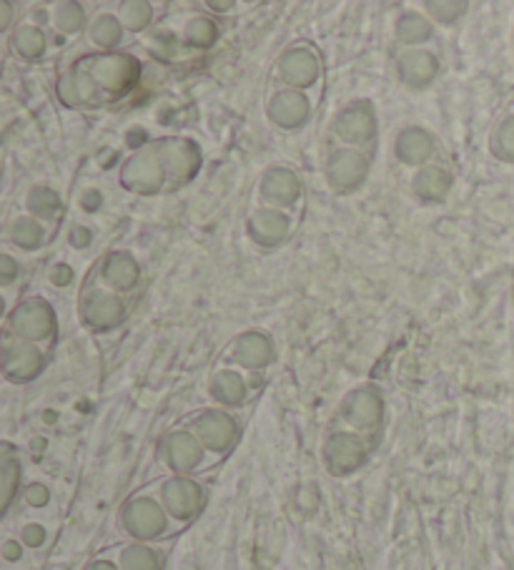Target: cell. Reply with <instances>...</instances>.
I'll return each mask as SVG.
<instances>
[{
	"instance_id": "4",
	"label": "cell",
	"mask_w": 514,
	"mask_h": 570,
	"mask_svg": "<svg viewBox=\"0 0 514 570\" xmlns=\"http://www.w3.org/2000/svg\"><path fill=\"white\" fill-rule=\"evenodd\" d=\"M123 525L131 535L146 540L161 533L166 528V518H164V510L158 508L154 500L141 498V500H134V503L126 508Z\"/></svg>"
},
{
	"instance_id": "26",
	"label": "cell",
	"mask_w": 514,
	"mask_h": 570,
	"mask_svg": "<svg viewBox=\"0 0 514 570\" xmlns=\"http://www.w3.org/2000/svg\"><path fill=\"white\" fill-rule=\"evenodd\" d=\"M18 475H21V468L11 455V450L6 448L3 452V468H0V478H3V508L11 505V500L16 495V483H18Z\"/></svg>"
},
{
	"instance_id": "15",
	"label": "cell",
	"mask_w": 514,
	"mask_h": 570,
	"mask_svg": "<svg viewBox=\"0 0 514 570\" xmlns=\"http://www.w3.org/2000/svg\"><path fill=\"white\" fill-rule=\"evenodd\" d=\"M347 417L357 428H374L382 417V402L372 392H357L347 405Z\"/></svg>"
},
{
	"instance_id": "32",
	"label": "cell",
	"mask_w": 514,
	"mask_h": 570,
	"mask_svg": "<svg viewBox=\"0 0 514 570\" xmlns=\"http://www.w3.org/2000/svg\"><path fill=\"white\" fill-rule=\"evenodd\" d=\"M118 38H121V26H118V21H113V18H101L93 26V41L101 43V46H113Z\"/></svg>"
},
{
	"instance_id": "17",
	"label": "cell",
	"mask_w": 514,
	"mask_h": 570,
	"mask_svg": "<svg viewBox=\"0 0 514 570\" xmlns=\"http://www.w3.org/2000/svg\"><path fill=\"white\" fill-rule=\"evenodd\" d=\"M86 320L93 324V327H111L118 320H121V302L111 294H96L86 302Z\"/></svg>"
},
{
	"instance_id": "30",
	"label": "cell",
	"mask_w": 514,
	"mask_h": 570,
	"mask_svg": "<svg viewBox=\"0 0 514 570\" xmlns=\"http://www.w3.org/2000/svg\"><path fill=\"white\" fill-rule=\"evenodd\" d=\"M16 46L23 56L43 53V33L36 31V28H26V31L16 36Z\"/></svg>"
},
{
	"instance_id": "24",
	"label": "cell",
	"mask_w": 514,
	"mask_h": 570,
	"mask_svg": "<svg viewBox=\"0 0 514 570\" xmlns=\"http://www.w3.org/2000/svg\"><path fill=\"white\" fill-rule=\"evenodd\" d=\"M121 570H161V563H158V556L151 548L131 546L123 550Z\"/></svg>"
},
{
	"instance_id": "27",
	"label": "cell",
	"mask_w": 514,
	"mask_h": 570,
	"mask_svg": "<svg viewBox=\"0 0 514 570\" xmlns=\"http://www.w3.org/2000/svg\"><path fill=\"white\" fill-rule=\"evenodd\" d=\"M429 36V23L422 16H404L399 21V38L407 43L424 41Z\"/></svg>"
},
{
	"instance_id": "2",
	"label": "cell",
	"mask_w": 514,
	"mask_h": 570,
	"mask_svg": "<svg viewBox=\"0 0 514 570\" xmlns=\"http://www.w3.org/2000/svg\"><path fill=\"white\" fill-rule=\"evenodd\" d=\"M164 503H166L168 513H171L174 518L189 520L201 510L204 493H201V488L194 483V480L174 478V480H168L164 488Z\"/></svg>"
},
{
	"instance_id": "42",
	"label": "cell",
	"mask_w": 514,
	"mask_h": 570,
	"mask_svg": "<svg viewBox=\"0 0 514 570\" xmlns=\"http://www.w3.org/2000/svg\"><path fill=\"white\" fill-rule=\"evenodd\" d=\"M0 11H3V28H6L8 26V18H11V13H8V11H11V6L0 3Z\"/></svg>"
},
{
	"instance_id": "36",
	"label": "cell",
	"mask_w": 514,
	"mask_h": 570,
	"mask_svg": "<svg viewBox=\"0 0 514 570\" xmlns=\"http://www.w3.org/2000/svg\"><path fill=\"white\" fill-rule=\"evenodd\" d=\"M429 11H434V16L439 18V21H452V18H457L459 13H464V3H427Z\"/></svg>"
},
{
	"instance_id": "7",
	"label": "cell",
	"mask_w": 514,
	"mask_h": 570,
	"mask_svg": "<svg viewBox=\"0 0 514 570\" xmlns=\"http://www.w3.org/2000/svg\"><path fill=\"white\" fill-rule=\"evenodd\" d=\"M364 460V445L359 438L354 435H336L326 445V463H329L332 473L344 475L357 470Z\"/></svg>"
},
{
	"instance_id": "19",
	"label": "cell",
	"mask_w": 514,
	"mask_h": 570,
	"mask_svg": "<svg viewBox=\"0 0 514 570\" xmlns=\"http://www.w3.org/2000/svg\"><path fill=\"white\" fill-rule=\"evenodd\" d=\"M397 151L407 164H422L432 151V139L424 131H404L397 141Z\"/></svg>"
},
{
	"instance_id": "11",
	"label": "cell",
	"mask_w": 514,
	"mask_h": 570,
	"mask_svg": "<svg viewBox=\"0 0 514 570\" xmlns=\"http://www.w3.org/2000/svg\"><path fill=\"white\" fill-rule=\"evenodd\" d=\"M3 365L13 380H31L41 370V355L31 345H13L6 350Z\"/></svg>"
},
{
	"instance_id": "5",
	"label": "cell",
	"mask_w": 514,
	"mask_h": 570,
	"mask_svg": "<svg viewBox=\"0 0 514 570\" xmlns=\"http://www.w3.org/2000/svg\"><path fill=\"white\" fill-rule=\"evenodd\" d=\"M196 438H199L201 445L209 450L221 452L234 442L236 425L229 415H224V412H206V415L196 422Z\"/></svg>"
},
{
	"instance_id": "43",
	"label": "cell",
	"mask_w": 514,
	"mask_h": 570,
	"mask_svg": "<svg viewBox=\"0 0 514 570\" xmlns=\"http://www.w3.org/2000/svg\"><path fill=\"white\" fill-rule=\"evenodd\" d=\"M91 570H118V568L111 563H96V566H91Z\"/></svg>"
},
{
	"instance_id": "6",
	"label": "cell",
	"mask_w": 514,
	"mask_h": 570,
	"mask_svg": "<svg viewBox=\"0 0 514 570\" xmlns=\"http://www.w3.org/2000/svg\"><path fill=\"white\" fill-rule=\"evenodd\" d=\"M13 330L28 340H41L53 330V314L46 302H28L13 314Z\"/></svg>"
},
{
	"instance_id": "39",
	"label": "cell",
	"mask_w": 514,
	"mask_h": 570,
	"mask_svg": "<svg viewBox=\"0 0 514 570\" xmlns=\"http://www.w3.org/2000/svg\"><path fill=\"white\" fill-rule=\"evenodd\" d=\"M0 264H3V279L11 282V279L16 277V272H18L13 259H11V257H3V259H0Z\"/></svg>"
},
{
	"instance_id": "29",
	"label": "cell",
	"mask_w": 514,
	"mask_h": 570,
	"mask_svg": "<svg viewBox=\"0 0 514 570\" xmlns=\"http://www.w3.org/2000/svg\"><path fill=\"white\" fill-rule=\"evenodd\" d=\"M121 21L134 28V31H141V28L151 21V8L146 3H123L121 8Z\"/></svg>"
},
{
	"instance_id": "37",
	"label": "cell",
	"mask_w": 514,
	"mask_h": 570,
	"mask_svg": "<svg viewBox=\"0 0 514 570\" xmlns=\"http://www.w3.org/2000/svg\"><path fill=\"white\" fill-rule=\"evenodd\" d=\"M26 500L31 505H36V508H41V505H46L48 503V490L43 488V485H31L26 490Z\"/></svg>"
},
{
	"instance_id": "3",
	"label": "cell",
	"mask_w": 514,
	"mask_h": 570,
	"mask_svg": "<svg viewBox=\"0 0 514 570\" xmlns=\"http://www.w3.org/2000/svg\"><path fill=\"white\" fill-rule=\"evenodd\" d=\"M164 181V161L158 154H138L123 169V184L128 189L154 194Z\"/></svg>"
},
{
	"instance_id": "8",
	"label": "cell",
	"mask_w": 514,
	"mask_h": 570,
	"mask_svg": "<svg viewBox=\"0 0 514 570\" xmlns=\"http://www.w3.org/2000/svg\"><path fill=\"white\" fill-rule=\"evenodd\" d=\"M166 458L174 470L179 473H189L201 463V442L199 438L186 435V432H176L166 440Z\"/></svg>"
},
{
	"instance_id": "22",
	"label": "cell",
	"mask_w": 514,
	"mask_h": 570,
	"mask_svg": "<svg viewBox=\"0 0 514 570\" xmlns=\"http://www.w3.org/2000/svg\"><path fill=\"white\" fill-rule=\"evenodd\" d=\"M449 176L442 169H427L422 171L417 179H414V189L419 196H427V199H442L444 194L449 191Z\"/></svg>"
},
{
	"instance_id": "40",
	"label": "cell",
	"mask_w": 514,
	"mask_h": 570,
	"mask_svg": "<svg viewBox=\"0 0 514 570\" xmlns=\"http://www.w3.org/2000/svg\"><path fill=\"white\" fill-rule=\"evenodd\" d=\"M3 556H6L8 560H18V558H21V546L13 543V540H8L6 548H3Z\"/></svg>"
},
{
	"instance_id": "31",
	"label": "cell",
	"mask_w": 514,
	"mask_h": 570,
	"mask_svg": "<svg viewBox=\"0 0 514 570\" xmlns=\"http://www.w3.org/2000/svg\"><path fill=\"white\" fill-rule=\"evenodd\" d=\"M41 226H38L33 219H21L13 229V239L21 244V247H36L41 242Z\"/></svg>"
},
{
	"instance_id": "13",
	"label": "cell",
	"mask_w": 514,
	"mask_h": 570,
	"mask_svg": "<svg viewBox=\"0 0 514 570\" xmlns=\"http://www.w3.org/2000/svg\"><path fill=\"white\" fill-rule=\"evenodd\" d=\"M271 119L281 126H299L306 119V98L302 94H279L271 101Z\"/></svg>"
},
{
	"instance_id": "20",
	"label": "cell",
	"mask_w": 514,
	"mask_h": 570,
	"mask_svg": "<svg viewBox=\"0 0 514 570\" xmlns=\"http://www.w3.org/2000/svg\"><path fill=\"white\" fill-rule=\"evenodd\" d=\"M264 194L269 196L274 202H294V196L299 194V181H296V176L291 171H281L276 169L269 176H266L264 181Z\"/></svg>"
},
{
	"instance_id": "25",
	"label": "cell",
	"mask_w": 514,
	"mask_h": 570,
	"mask_svg": "<svg viewBox=\"0 0 514 570\" xmlns=\"http://www.w3.org/2000/svg\"><path fill=\"white\" fill-rule=\"evenodd\" d=\"M254 229L264 242H279L286 234V219L276 212H261L254 219Z\"/></svg>"
},
{
	"instance_id": "14",
	"label": "cell",
	"mask_w": 514,
	"mask_h": 570,
	"mask_svg": "<svg viewBox=\"0 0 514 570\" xmlns=\"http://www.w3.org/2000/svg\"><path fill=\"white\" fill-rule=\"evenodd\" d=\"M316 71H319V66H316V58L309 51H291L281 61V73L286 81L294 86L312 83L316 78Z\"/></svg>"
},
{
	"instance_id": "18",
	"label": "cell",
	"mask_w": 514,
	"mask_h": 570,
	"mask_svg": "<svg viewBox=\"0 0 514 570\" xmlns=\"http://www.w3.org/2000/svg\"><path fill=\"white\" fill-rule=\"evenodd\" d=\"M236 357H239L246 367L266 365V362L271 360L269 340L261 337V334H246L239 345H236Z\"/></svg>"
},
{
	"instance_id": "41",
	"label": "cell",
	"mask_w": 514,
	"mask_h": 570,
	"mask_svg": "<svg viewBox=\"0 0 514 570\" xmlns=\"http://www.w3.org/2000/svg\"><path fill=\"white\" fill-rule=\"evenodd\" d=\"M68 279H71V269H68V267H58L53 272V282L56 284H68Z\"/></svg>"
},
{
	"instance_id": "12",
	"label": "cell",
	"mask_w": 514,
	"mask_h": 570,
	"mask_svg": "<svg viewBox=\"0 0 514 570\" xmlns=\"http://www.w3.org/2000/svg\"><path fill=\"white\" fill-rule=\"evenodd\" d=\"M374 131V119L367 108H349L347 114H342V119L336 121V134L347 141H367Z\"/></svg>"
},
{
	"instance_id": "28",
	"label": "cell",
	"mask_w": 514,
	"mask_h": 570,
	"mask_svg": "<svg viewBox=\"0 0 514 570\" xmlns=\"http://www.w3.org/2000/svg\"><path fill=\"white\" fill-rule=\"evenodd\" d=\"M494 151L500 159L514 161V119H507L500 126L497 136H494Z\"/></svg>"
},
{
	"instance_id": "23",
	"label": "cell",
	"mask_w": 514,
	"mask_h": 570,
	"mask_svg": "<svg viewBox=\"0 0 514 570\" xmlns=\"http://www.w3.org/2000/svg\"><path fill=\"white\" fill-rule=\"evenodd\" d=\"M211 392L216 400L226 402V405H239L244 400V382L234 372H221L219 377L211 382Z\"/></svg>"
},
{
	"instance_id": "10",
	"label": "cell",
	"mask_w": 514,
	"mask_h": 570,
	"mask_svg": "<svg viewBox=\"0 0 514 570\" xmlns=\"http://www.w3.org/2000/svg\"><path fill=\"white\" fill-rule=\"evenodd\" d=\"M364 169H367V164L359 154L342 151L329 164V179L336 189H352L364 179Z\"/></svg>"
},
{
	"instance_id": "38",
	"label": "cell",
	"mask_w": 514,
	"mask_h": 570,
	"mask_svg": "<svg viewBox=\"0 0 514 570\" xmlns=\"http://www.w3.org/2000/svg\"><path fill=\"white\" fill-rule=\"evenodd\" d=\"M43 538H46V533H43L41 525H28V528L23 530V543H26V546H33V548L41 546Z\"/></svg>"
},
{
	"instance_id": "1",
	"label": "cell",
	"mask_w": 514,
	"mask_h": 570,
	"mask_svg": "<svg viewBox=\"0 0 514 570\" xmlns=\"http://www.w3.org/2000/svg\"><path fill=\"white\" fill-rule=\"evenodd\" d=\"M81 68L91 76L96 91H108V94H123L126 88L134 83L136 71H138L136 61L128 56L88 58Z\"/></svg>"
},
{
	"instance_id": "9",
	"label": "cell",
	"mask_w": 514,
	"mask_h": 570,
	"mask_svg": "<svg viewBox=\"0 0 514 570\" xmlns=\"http://www.w3.org/2000/svg\"><path fill=\"white\" fill-rule=\"evenodd\" d=\"M158 156H161L164 169L174 176H191L199 166V154L189 141H166L158 149Z\"/></svg>"
},
{
	"instance_id": "21",
	"label": "cell",
	"mask_w": 514,
	"mask_h": 570,
	"mask_svg": "<svg viewBox=\"0 0 514 570\" xmlns=\"http://www.w3.org/2000/svg\"><path fill=\"white\" fill-rule=\"evenodd\" d=\"M106 277L121 289L134 287L136 277H138L136 262L131 257H126V254H113V257L108 259V264H106Z\"/></svg>"
},
{
	"instance_id": "34",
	"label": "cell",
	"mask_w": 514,
	"mask_h": 570,
	"mask_svg": "<svg viewBox=\"0 0 514 570\" xmlns=\"http://www.w3.org/2000/svg\"><path fill=\"white\" fill-rule=\"evenodd\" d=\"M186 33H189V38L196 46H209L216 38V28L214 23L204 21V18H196V21H191L189 28H186Z\"/></svg>"
},
{
	"instance_id": "35",
	"label": "cell",
	"mask_w": 514,
	"mask_h": 570,
	"mask_svg": "<svg viewBox=\"0 0 514 570\" xmlns=\"http://www.w3.org/2000/svg\"><path fill=\"white\" fill-rule=\"evenodd\" d=\"M58 196L51 189H36L31 194V209L41 214H53L58 209Z\"/></svg>"
},
{
	"instance_id": "33",
	"label": "cell",
	"mask_w": 514,
	"mask_h": 570,
	"mask_svg": "<svg viewBox=\"0 0 514 570\" xmlns=\"http://www.w3.org/2000/svg\"><path fill=\"white\" fill-rule=\"evenodd\" d=\"M83 26V11L78 8L76 3H66L61 6V11H58V28L66 33H73L78 28Z\"/></svg>"
},
{
	"instance_id": "16",
	"label": "cell",
	"mask_w": 514,
	"mask_h": 570,
	"mask_svg": "<svg viewBox=\"0 0 514 570\" xmlns=\"http://www.w3.org/2000/svg\"><path fill=\"white\" fill-rule=\"evenodd\" d=\"M437 71V63H434V58L429 53H422V51H409L402 56L399 61V73L407 83L412 86H422L427 83L429 78Z\"/></svg>"
}]
</instances>
